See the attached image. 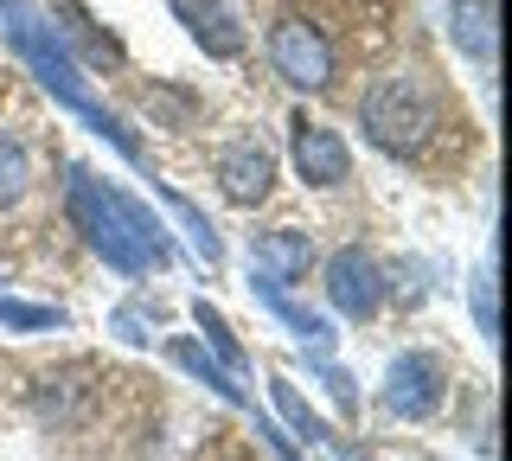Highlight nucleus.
Segmentation results:
<instances>
[{
    "label": "nucleus",
    "mask_w": 512,
    "mask_h": 461,
    "mask_svg": "<svg viewBox=\"0 0 512 461\" xmlns=\"http://www.w3.org/2000/svg\"><path fill=\"white\" fill-rule=\"evenodd\" d=\"M250 263H256V276H269V282H308V269H314V237L308 231H263L256 237V250H250Z\"/></svg>",
    "instance_id": "9b49d317"
},
{
    "label": "nucleus",
    "mask_w": 512,
    "mask_h": 461,
    "mask_svg": "<svg viewBox=\"0 0 512 461\" xmlns=\"http://www.w3.org/2000/svg\"><path fill=\"white\" fill-rule=\"evenodd\" d=\"M327 301L346 321H372L384 308V269L372 250H333L327 257Z\"/></svg>",
    "instance_id": "423d86ee"
},
{
    "label": "nucleus",
    "mask_w": 512,
    "mask_h": 461,
    "mask_svg": "<svg viewBox=\"0 0 512 461\" xmlns=\"http://www.w3.org/2000/svg\"><path fill=\"white\" fill-rule=\"evenodd\" d=\"M269 186H276V154H269L256 135L218 148V193L231 199V205H263Z\"/></svg>",
    "instance_id": "1a4fd4ad"
},
{
    "label": "nucleus",
    "mask_w": 512,
    "mask_h": 461,
    "mask_svg": "<svg viewBox=\"0 0 512 461\" xmlns=\"http://www.w3.org/2000/svg\"><path fill=\"white\" fill-rule=\"evenodd\" d=\"M448 39H455L461 58L493 65V52H500V0H448Z\"/></svg>",
    "instance_id": "9d476101"
},
{
    "label": "nucleus",
    "mask_w": 512,
    "mask_h": 461,
    "mask_svg": "<svg viewBox=\"0 0 512 461\" xmlns=\"http://www.w3.org/2000/svg\"><path fill=\"white\" fill-rule=\"evenodd\" d=\"M71 218L84 231V244L122 276H148V269H167L173 250L160 237V218L141 205L135 193L96 180L90 167H71Z\"/></svg>",
    "instance_id": "f03ea898"
},
{
    "label": "nucleus",
    "mask_w": 512,
    "mask_h": 461,
    "mask_svg": "<svg viewBox=\"0 0 512 461\" xmlns=\"http://www.w3.org/2000/svg\"><path fill=\"white\" fill-rule=\"evenodd\" d=\"M256 301H263L276 321H288V333H295L308 353H333V327H327V314H314V308H301V301H288L282 282H269V276H256Z\"/></svg>",
    "instance_id": "f8f14e48"
},
{
    "label": "nucleus",
    "mask_w": 512,
    "mask_h": 461,
    "mask_svg": "<svg viewBox=\"0 0 512 461\" xmlns=\"http://www.w3.org/2000/svg\"><path fill=\"white\" fill-rule=\"evenodd\" d=\"M26 186H32V161H26V148L0 135V205H20V199H26Z\"/></svg>",
    "instance_id": "dca6fc26"
},
{
    "label": "nucleus",
    "mask_w": 512,
    "mask_h": 461,
    "mask_svg": "<svg viewBox=\"0 0 512 461\" xmlns=\"http://www.w3.org/2000/svg\"><path fill=\"white\" fill-rule=\"evenodd\" d=\"M288 154H295V173H301L308 186H340L346 173H352L346 135L327 129V122H308V116L288 122Z\"/></svg>",
    "instance_id": "0eeeda50"
},
{
    "label": "nucleus",
    "mask_w": 512,
    "mask_h": 461,
    "mask_svg": "<svg viewBox=\"0 0 512 461\" xmlns=\"http://www.w3.org/2000/svg\"><path fill=\"white\" fill-rule=\"evenodd\" d=\"M308 365H314L320 378H327V391H333V404H340V410H352V404H359V391H352V378H346V372H340V365H333L327 353H308Z\"/></svg>",
    "instance_id": "a211bd4d"
},
{
    "label": "nucleus",
    "mask_w": 512,
    "mask_h": 461,
    "mask_svg": "<svg viewBox=\"0 0 512 461\" xmlns=\"http://www.w3.org/2000/svg\"><path fill=\"white\" fill-rule=\"evenodd\" d=\"M167 7H173V20L186 26V39L199 45L205 58H244L250 33H244V20H237L231 0H167Z\"/></svg>",
    "instance_id": "6e6552de"
},
{
    "label": "nucleus",
    "mask_w": 512,
    "mask_h": 461,
    "mask_svg": "<svg viewBox=\"0 0 512 461\" xmlns=\"http://www.w3.org/2000/svg\"><path fill=\"white\" fill-rule=\"evenodd\" d=\"M340 461H365V455H340Z\"/></svg>",
    "instance_id": "4be33fe9"
},
{
    "label": "nucleus",
    "mask_w": 512,
    "mask_h": 461,
    "mask_svg": "<svg viewBox=\"0 0 512 461\" xmlns=\"http://www.w3.org/2000/svg\"><path fill=\"white\" fill-rule=\"evenodd\" d=\"M256 429H263V436H269V449H276V461H301L295 449H288V436H282V429H269V423H256Z\"/></svg>",
    "instance_id": "412c9836"
},
{
    "label": "nucleus",
    "mask_w": 512,
    "mask_h": 461,
    "mask_svg": "<svg viewBox=\"0 0 512 461\" xmlns=\"http://www.w3.org/2000/svg\"><path fill=\"white\" fill-rule=\"evenodd\" d=\"M442 404H448V372H442V359H429V353L391 359V372H384V410H391L397 423H429Z\"/></svg>",
    "instance_id": "39448f33"
},
{
    "label": "nucleus",
    "mask_w": 512,
    "mask_h": 461,
    "mask_svg": "<svg viewBox=\"0 0 512 461\" xmlns=\"http://www.w3.org/2000/svg\"><path fill=\"white\" fill-rule=\"evenodd\" d=\"M0 39L13 45V58H20L32 77H39V90H45L58 109H71V116L84 122L90 135H103L128 167H148V154H141V135L128 129L116 109H109V103L90 90L84 65L71 58V45H64V33H58V20L39 7V0H0Z\"/></svg>",
    "instance_id": "f257e3e1"
},
{
    "label": "nucleus",
    "mask_w": 512,
    "mask_h": 461,
    "mask_svg": "<svg viewBox=\"0 0 512 461\" xmlns=\"http://www.w3.org/2000/svg\"><path fill=\"white\" fill-rule=\"evenodd\" d=\"M0 327H13V333H52V327H64V308H32V301H7V295H0Z\"/></svg>",
    "instance_id": "f3484780"
},
{
    "label": "nucleus",
    "mask_w": 512,
    "mask_h": 461,
    "mask_svg": "<svg viewBox=\"0 0 512 461\" xmlns=\"http://www.w3.org/2000/svg\"><path fill=\"white\" fill-rule=\"evenodd\" d=\"M436 122H442L436 90H429L416 71L378 77V84L365 90V103H359V129H365V141H372L378 154H391V161H410V154H423L429 135H436Z\"/></svg>",
    "instance_id": "7ed1b4c3"
},
{
    "label": "nucleus",
    "mask_w": 512,
    "mask_h": 461,
    "mask_svg": "<svg viewBox=\"0 0 512 461\" xmlns=\"http://www.w3.org/2000/svg\"><path fill=\"white\" fill-rule=\"evenodd\" d=\"M474 308H480V333L493 340V269H480V289H474Z\"/></svg>",
    "instance_id": "6ab92c4d"
},
{
    "label": "nucleus",
    "mask_w": 512,
    "mask_h": 461,
    "mask_svg": "<svg viewBox=\"0 0 512 461\" xmlns=\"http://www.w3.org/2000/svg\"><path fill=\"white\" fill-rule=\"evenodd\" d=\"M192 321H199V333H205V346H212V359L224 365V372H231V378H244V372H250L244 346L231 340V327H224V314H218V308H205V301H192Z\"/></svg>",
    "instance_id": "4468645a"
},
{
    "label": "nucleus",
    "mask_w": 512,
    "mask_h": 461,
    "mask_svg": "<svg viewBox=\"0 0 512 461\" xmlns=\"http://www.w3.org/2000/svg\"><path fill=\"white\" fill-rule=\"evenodd\" d=\"M109 327H116V333H122L128 346H148V321H141L135 308H122V314H116V321H109Z\"/></svg>",
    "instance_id": "aec40b11"
},
{
    "label": "nucleus",
    "mask_w": 512,
    "mask_h": 461,
    "mask_svg": "<svg viewBox=\"0 0 512 461\" xmlns=\"http://www.w3.org/2000/svg\"><path fill=\"white\" fill-rule=\"evenodd\" d=\"M269 65L288 90H327L333 84V45L314 20L288 13V20L269 26Z\"/></svg>",
    "instance_id": "20e7f679"
},
{
    "label": "nucleus",
    "mask_w": 512,
    "mask_h": 461,
    "mask_svg": "<svg viewBox=\"0 0 512 461\" xmlns=\"http://www.w3.org/2000/svg\"><path fill=\"white\" fill-rule=\"evenodd\" d=\"M269 397H276V410H282V423H288V429H295V436H301V442H333V436H327V423H320V417H314V410H308V404H301V391H295V385H288V378H269Z\"/></svg>",
    "instance_id": "2eb2a0df"
},
{
    "label": "nucleus",
    "mask_w": 512,
    "mask_h": 461,
    "mask_svg": "<svg viewBox=\"0 0 512 461\" xmlns=\"http://www.w3.org/2000/svg\"><path fill=\"white\" fill-rule=\"evenodd\" d=\"M167 359H173V365H186V372L199 378V385H212V391L224 397V404H250V397H244V385H237V378L224 372V365H218L212 353H205L199 340H173V346H167Z\"/></svg>",
    "instance_id": "ddd939ff"
}]
</instances>
